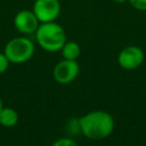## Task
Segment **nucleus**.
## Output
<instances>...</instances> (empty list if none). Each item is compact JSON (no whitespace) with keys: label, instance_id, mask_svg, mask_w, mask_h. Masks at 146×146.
Returning <instances> with one entry per match:
<instances>
[{"label":"nucleus","instance_id":"obj_1","mask_svg":"<svg viewBox=\"0 0 146 146\" xmlns=\"http://www.w3.org/2000/svg\"><path fill=\"white\" fill-rule=\"evenodd\" d=\"M79 127L87 138L100 140L113 132L114 120L105 111H92L79 119Z\"/></svg>","mask_w":146,"mask_h":146},{"label":"nucleus","instance_id":"obj_2","mask_svg":"<svg viewBox=\"0 0 146 146\" xmlns=\"http://www.w3.org/2000/svg\"><path fill=\"white\" fill-rule=\"evenodd\" d=\"M35 39L38 44L46 51L56 52L60 51L66 40V32L64 27L55 22L40 23L35 31Z\"/></svg>","mask_w":146,"mask_h":146},{"label":"nucleus","instance_id":"obj_3","mask_svg":"<svg viewBox=\"0 0 146 146\" xmlns=\"http://www.w3.org/2000/svg\"><path fill=\"white\" fill-rule=\"evenodd\" d=\"M34 43L26 36H17L10 39L3 49L5 55L10 63L23 64L32 58L34 55Z\"/></svg>","mask_w":146,"mask_h":146},{"label":"nucleus","instance_id":"obj_4","mask_svg":"<svg viewBox=\"0 0 146 146\" xmlns=\"http://www.w3.org/2000/svg\"><path fill=\"white\" fill-rule=\"evenodd\" d=\"M32 10L40 23H48L59 17L62 6L59 0H35Z\"/></svg>","mask_w":146,"mask_h":146},{"label":"nucleus","instance_id":"obj_5","mask_svg":"<svg viewBox=\"0 0 146 146\" xmlns=\"http://www.w3.org/2000/svg\"><path fill=\"white\" fill-rule=\"evenodd\" d=\"M80 71L76 60L63 59L56 64L52 71V76L55 81L59 84H68L75 80Z\"/></svg>","mask_w":146,"mask_h":146},{"label":"nucleus","instance_id":"obj_6","mask_svg":"<svg viewBox=\"0 0 146 146\" xmlns=\"http://www.w3.org/2000/svg\"><path fill=\"white\" fill-rule=\"evenodd\" d=\"M39 25H40V22H39L38 17L35 16V14L33 13V10L22 9L14 17L15 29L24 35L35 33Z\"/></svg>","mask_w":146,"mask_h":146},{"label":"nucleus","instance_id":"obj_7","mask_svg":"<svg viewBox=\"0 0 146 146\" xmlns=\"http://www.w3.org/2000/svg\"><path fill=\"white\" fill-rule=\"evenodd\" d=\"M144 62V51L137 46H128L117 55V63L124 70H135Z\"/></svg>","mask_w":146,"mask_h":146},{"label":"nucleus","instance_id":"obj_8","mask_svg":"<svg viewBox=\"0 0 146 146\" xmlns=\"http://www.w3.org/2000/svg\"><path fill=\"white\" fill-rule=\"evenodd\" d=\"M18 122V114L11 107H2L0 111V124L5 128H11Z\"/></svg>","mask_w":146,"mask_h":146},{"label":"nucleus","instance_id":"obj_9","mask_svg":"<svg viewBox=\"0 0 146 146\" xmlns=\"http://www.w3.org/2000/svg\"><path fill=\"white\" fill-rule=\"evenodd\" d=\"M62 56L64 59L76 60L81 54V47L75 41H66L60 49Z\"/></svg>","mask_w":146,"mask_h":146},{"label":"nucleus","instance_id":"obj_10","mask_svg":"<svg viewBox=\"0 0 146 146\" xmlns=\"http://www.w3.org/2000/svg\"><path fill=\"white\" fill-rule=\"evenodd\" d=\"M51 146H78V144L71 138H60L57 139Z\"/></svg>","mask_w":146,"mask_h":146},{"label":"nucleus","instance_id":"obj_11","mask_svg":"<svg viewBox=\"0 0 146 146\" xmlns=\"http://www.w3.org/2000/svg\"><path fill=\"white\" fill-rule=\"evenodd\" d=\"M131 7L139 11H146V0H128Z\"/></svg>","mask_w":146,"mask_h":146},{"label":"nucleus","instance_id":"obj_12","mask_svg":"<svg viewBox=\"0 0 146 146\" xmlns=\"http://www.w3.org/2000/svg\"><path fill=\"white\" fill-rule=\"evenodd\" d=\"M9 59L5 55V52H0V74L5 73L9 66Z\"/></svg>","mask_w":146,"mask_h":146},{"label":"nucleus","instance_id":"obj_13","mask_svg":"<svg viewBox=\"0 0 146 146\" xmlns=\"http://www.w3.org/2000/svg\"><path fill=\"white\" fill-rule=\"evenodd\" d=\"M112 1H114V2H116V3H123V2H125V1H128V0H112Z\"/></svg>","mask_w":146,"mask_h":146},{"label":"nucleus","instance_id":"obj_14","mask_svg":"<svg viewBox=\"0 0 146 146\" xmlns=\"http://www.w3.org/2000/svg\"><path fill=\"white\" fill-rule=\"evenodd\" d=\"M2 107H3V105H2V100H1V98H0V111L2 110Z\"/></svg>","mask_w":146,"mask_h":146}]
</instances>
